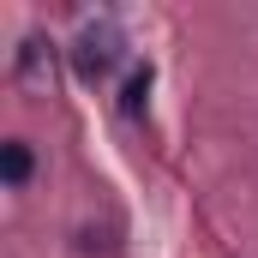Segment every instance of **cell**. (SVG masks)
I'll list each match as a JSON object with an SVG mask.
<instances>
[{
	"mask_svg": "<svg viewBox=\"0 0 258 258\" xmlns=\"http://www.w3.org/2000/svg\"><path fill=\"white\" fill-rule=\"evenodd\" d=\"M72 60H78L84 78H102L108 66L120 60V30H114L108 18H102V24H84V30H78V54H72Z\"/></svg>",
	"mask_w": 258,
	"mask_h": 258,
	"instance_id": "1",
	"label": "cell"
},
{
	"mask_svg": "<svg viewBox=\"0 0 258 258\" xmlns=\"http://www.w3.org/2000/svg\"><path fill=\"white\" fill-rule=\"evenodd\" d=\"M0 174H6V186H24L30 180V144H0Z\"/></svg>",
	"mask_w": 258,
	"mask_h": 258,
	"instance_id": "2",
	"label": "cell"
},
{
	"mask_svg": "<svg viewBox=\"0 0 258 258\" xmlns=\"http://www.w3.org/2000/svg\"><path fill=\"white\" fill-rule=\"evenodd\" d=\"M144 96H150V66H138V72L126 78V96H120V108H126V114H144Z\"/></svg>",
	"mask_w": 258,
	"mask_h": 258,
	"instance_id": "3",
	"label": "cell"
}]
</instances>
